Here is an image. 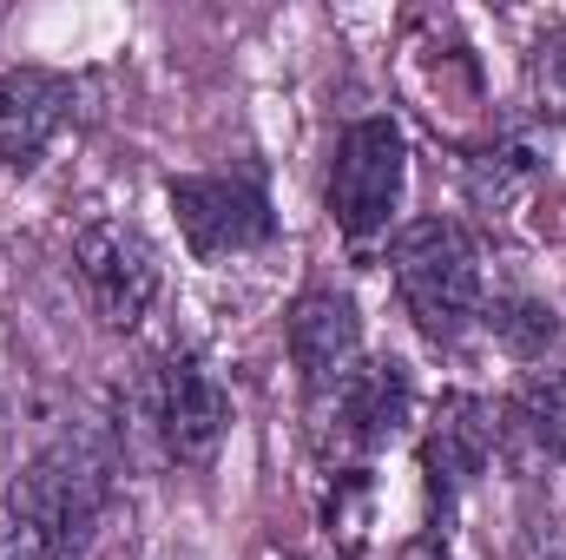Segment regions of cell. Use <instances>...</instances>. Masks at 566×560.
<instances>
[{"instance_id": "9", "label": "cell", "mask_w": 566, "mask_h": 560, "mask_svg": "<svg viewBox=\"0 0 566 560\" xmlns=\"http://www.w3.org/2000/svg\"><path fill=\"white\" fill-rule=\"evenodd\" d=\"M73 113V80L46 73V66H13L0 73V178L33 172L40 152Z\"/></svg>"}, {"instance_id": "11", "label": "cell", "mask_w": 566, "mask_h": 560, "mask_svg": "<svg viewBox=\"0 0 566 560\" xmlns=\"http://www.w3.org/2000/svg\"><path fill=\"white\" fill-rule=\"evenodd\" d=\"M481 310H488V330H501V336H507L514 350H527V356L554 336V317H547L541 303H527V297H494V303H481Z\"/></svg>"}, {"instance_id": "7", "label": "cell", "mask_w": 566, "mask_h": 560, "mask_svg": "<svg viewBox=\"0 0 566 560\" xmlns=\"http://www.w3.org/2000/svg\"><path fill=\"white\" fill-rule=\"evenodd\" d=\"M283 336H290V363H296V376H303L310 409L329 403V396L363 370V323H356V303L336 297V290L296 297Z\"/></svg>"}, {"instance_id": "12", "label": "cell", "mask_w": 566, "mask_h": 560, "mask_svg": "<svg viewBox=\"0 0 566 560\" xmlns=\"http://www.w3.org/2000/svg\"><path fill=\"white\" fill-rule=\"evenodd\" d=\"M521 409H527V422H534V435L566 462V376H541V383H527Z\"/></svg>"}, {"instance_id": "2", "label": "cell", "mask_w": 566, "mask_h": 560, "mask_svg": "<svg viewBox=\"0 0 566 560\" xmlns=\"http://www.w3.org/2000/svg\"><path fill=\"white\" fill-rule=\"evenodd\" d=\"M389 271H396V297H402L409 323L422 330L428 343H454L481 317V303H488L481 251H474V238L454 218L402 225L396 245H389Z\"/></svg>"}, {"instance_id": "13", "label": "cell", "mask_w": 566, "mask_h": 560, "mask_svg": "<svg viewBox=\"0 0 566 560\" xmlns=\"http://www.w3.org/2000/svg\"><path fill=\"white\" fill-rule=\"evenodd\" d=\"M534 86L547 93V106L566 113V27H554V33L534 46Z\"/></svg>"}, {"instance_id": "8", "label": "cell", "mask_w": 566, "mask_h": 560, "mask_svg": "<svg viewBox=\"0 0 566 560\" xmlns=\"http://www.w3.org/2000/svg\"><path fill=\"white\" fill-rule=\"evenodd\" d=\"M316 422L336 455H376L409 422V376L396 363H363L329 403H316Z\"/></svg>"}, {"instance_id": "1", "label": "cell", "mask_w": 566, "mask_h": 560, "mask_svg": "<svg viewBox=\"0 0 566 560\" xmlns=\"http://www.w3.org/2000/svg\"><path fill=\"white\" fill-rule=\"evenodd\" d=\"M106 475L80 442L40 448L0 508V560H80L99 528Z\"/></svg>"}, {"instance_id": "10", "label": "cell", "mask_w": 566, "mask_h": 560, "mask_svg": "<svg viewBox=\"0 0 566 560\" xmlns=\"http://www.w3.org/2000/svg\"><path fill=\"white\" fill-rule=\"evenodd\" d=\"M488 448H494V416H488V403L448 396L441 416H434V428H428V488H434L441 501H454V495L488 468Z\"/></svg>"}, {"instance_id": "4", "label": "cell", "mask_w": 566, "mask_h": 560, "mask_svg": "<svg viewBox=\"0 0 566 560\" xmlns=\"http://www.w3.org/2000/svg\"><path fill=\"white\" fill-rule=\"evenodd\" d=\"M171 211H178V231L198 258H244V251L271 245V231H277L264 185L244 178V172L171 178Z\"/></svg>"}, {"instance_id": "6", "label": "cell", "mask_w": 566, "mask_h": 560, "mask_svg": "<svg viewBox=\"0 0 566 560\" xmlns=\"http://www.w3.org/2000/svg\"><path fill=\"white\" fill-rule=\"evenodd\" d=\"M73 265H80V283H86L93 310L113 330L145 323V310L158 303V251L119 218H93L73 238Z\"/></svg>"}, {"instance_id": "3", "label": "cell", "mask_w": 566, "mask_h": 560, "mask_svg": "<svg viewBox=\"0 0 566 560\" xmlns=\"http://www.w3.org/2000/svg\"><path fill=\"white\" fill-rule=\"evenodd\" d=\"M402 185H409V139L389 113L356 120L336 158H329V218L349 245H376L396 211H402Z\"/></svg>"}, {"instance_id": "14", "label": "cell", "mask_w": 566, "mask_h": 560, "mask_svg": "<svg viewBox=\"0 0 566 560\" xmlns=\"http://www.w3.org/2000/svg\"><path fill=\"white\" fill-rule=\"evenodd\" d=\"M402 560H448V554H441V548H409Z\"/></svg>"}, {"instance_id": "5", "label": "cell", "mask_w": 566, "mask_h": 560, "mask_svg": "<svg viewBox=\"0 0 566 560\" xmlns=\"http://www.w3.org/2000/svg\"><path fill=\"white\" fill-rule=\"evenodd\" d=\"M151 422H158V442L178 468H205L218 462L224 435H231V396L218 383V370L198 356V350H171L151 376Z\"/></svg>"}]
</instances>
